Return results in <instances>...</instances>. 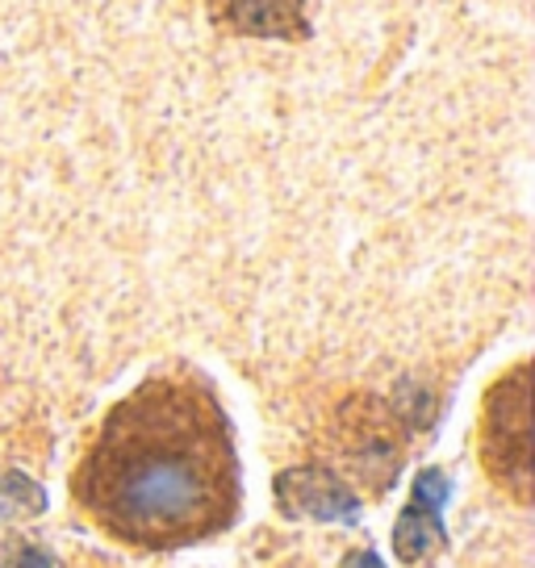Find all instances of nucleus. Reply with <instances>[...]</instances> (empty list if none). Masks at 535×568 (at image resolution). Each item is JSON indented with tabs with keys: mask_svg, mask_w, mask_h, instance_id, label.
<instances>
[{
	"mask_svg": "<svg viewBox=\"0 0 535 568\" xmlns=\"http://www.w3.org/2000/svg\"><path fill=\"white\" fill-rule=\"evenodd\" d=\"M75 497L113 539L189 548L239 510V452L214 389L160 373L105 414L75 473Z\"/></svg>",
	"mask_w": 535,
	"mask_h": 568,
	"instance_id": "nucleus-1",
	"label": "nucleus"
},
{
	"mask_svg": "<svg viewBox=\"0 0 535 568\" xmlns=\"http://www.w3.org/2000/svg\"><path fill=\"white\" fill-rule=\"evenodd\" d=\"M276 501L289 518H319L335 527H356L360 497L326 468H289L276 477Z\"/></svg>",
	"mask_w": 535,
	"mask_h": 568,
	"instance_id": "nucleus-2",
	"label": "nucleus"
},
{
	"mask_svg": "<svg viewBox=\"0 0 535 568\" xmlns=\"http://www.w3.org/2000/svg\"><path fill=\"white\" fill-rule=\"evenodd\" d=\"M444 510L435 506H423V501H411L397 527H393V551L406 560V565H418L427 551L444 548Z\"/></svg>",
	"mask_w": 535,
	"mask_h": 568,
	"instance_id": "nucleus-3",
	"label": "nucleus"
},
{
	"mask_svg": "<svg viewBox=\"0 0 535 568\" xmlns=\"http://www.w3.org/2000/svg\"><path fill=\"white\" fill-rule=\"evenodd\" d=\"M343 568H385V560L376 556V551H347V560H343Z\"/></svg>",
	"mask_w": 535,
	"mask_h": 568,
	"instance_id": "nucleus-4",
	"label": "nucleus"
},
{
	"mask_svg": "<svg viewBox=\"0 0 535 568\" xmlns=\"http://www.w3.org/2000/svg\"><path fill=\"white\" fill-rule=\"evenodd\" d=\"M21 568H51V565H47V556H42V551L26 548V551H21Z\"/></svg>",
	"mask_w": 535,
	"mask_h": 568,
	"instance_id": "nucleus-5",
	"label": "nucleus"
}]
</instances>
